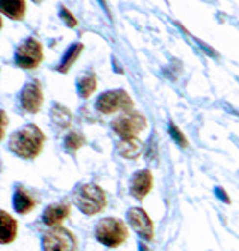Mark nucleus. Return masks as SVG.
<instances>
[{
	"instance_id": "a211bd4d",
	"label": "nucleus",
	"mask_w": 239,
	"mask_h": 251,
	"mask_svg": "<svg viewBox=\"0 0 239 251\" xmlns=\"http://www.w3.org/2000/svg\"><path fill=\"white\" fill-rule=\"evenodd\" d=\"M84 50V46L82 44H75V46H71L67 49V52L64 54V57L62 60H60V64H59V67H57V71L59 72H69V69H71V66H74V62L77 60V57L80 55V52Z\"/></svg>"
},
{
	"instance_id": "dca6fc26",
	"label": "nucleus",
	"mask_w": 239,
	"mask_h": 251,
	"mask_svg": "<svg viewBox=\"0 0 239 251\" xmlns=\"http://www.w3.org/2000/svg\"><path fill=\"white\" fill-rule=\"evenodd\" d=\"M50 117H52V123H54L60 129L69 127L71 123H72L71 111H69L66 106H62V104H54V107H52V112H50Z\"/></svg>"
},
{
	"instance_id": "6e6552de",
	"label": "nucleus",
	"mask_w": 239,
	"mask_h": 251,
	"mask_svg": "<svg viewBox=\"0 0 239 251\" xmlns=\"http://www.w3.org/2000/svg\"><path fill=\"white\" fill-rule=\"evenodd\" d=\"M44 102V94L42 87H40L39 80H30L29 84H25L20 92V106L25 112H39Z\"/></svg>"
},
{
	"instance_id": "1a4fd4ad",
	"label": "nucleus",
	"mask_w": 239,
	"mask_h": 251,
	"mask_svg": "<svg viewBox=\"0 0 239 251\" xmlns=\"http://www.w3.org/2000/svg\"><path fill=\"white\" fill-rule=\"evenodd\" d=\"M127 220H129V225L132 226V229H134L144 241L154 240V225L144 209L131 208L127 213Z\"/></svg>"
},
{
	"instance_id": "4468645a",
	"label": "nucleus",
	"mask_w": 239,
	"mask_h": 251,
	"mask_svg": "<svg viewBox=\"0 0 239 251\" xmlns=\"http://www.w3.org/2000/svg\"><path fill=\"white\" fill-rule=\"evenodd\" d=\"M25 0H2L0 2L2 14L12 20H22L24 15H25Z\"/></svg>"
},
{
	"instance_id": "f3484780",
	"label": "nucleus",
	"mask_w": 239,
	"mask_h": 251,
	"mask_svg": "<svg viewBox=\"0 0 239 251\" xmlns=\"http://www.w3.org/2000/svg\"><path fill=\"white\" fill-rule=\"evenodd\" d=\"M96 89H97V77L92 72L82 75V77H79V80H77V91H79V96L84 97V99L91 97L92 92H96Z\"/></svg>"
},
{
	"instance_id": "7ed1b4c3",
	"label": "nucleus",
	"mask_w": 239,
	"mask_h": 251,
	"mask_svg": "<svg viewBox=\"0 0 239 251\" xmlns=\"http://www.w3.org/2000/svg\"><path fill=\"white\" fill-rule=\"evenodd\" d=\"M96 238L109 248H117L129 238V229L119 218H104L96 226Z\"/></svg>"
},
{
	"instance_id": "412c9836",
	"label": "nucleus",
	"mask_w": 239,
	"mask_h": 251,
	"mask_svg": "<svg viewBox=\"0 0 239 251\" xmlns=\"http://www.w3.org/2000/svg\"><path fill=\"white\" fill-rule=\"evenodd\" d=\"M60 17L66 20L67 27H71V29H74V27L77 25V20H75L74 17H72L71 12H69L67 9H62V10H60Z\"/></svg>"
},
{
	"instance_id": "39448f33",
	"label": "nucleus",
	"mask_w": 239,
	"mask_h": 251,
	"mask_svg": "<svg viewBox=\"0 0 239 251\" xmlns=\"http://www.w3.org/2000/svg\"><path fill=\"white\" fill-rule=\"evenodd\" d=\"M145 126H147L145 117L143 114H139V112H132V111L112 121V129H114V132L122 141L136 139V136L143 129H145Z\"/></svg>"
},
{
	"instance_id": "ddd939ff",
	"label": "nucleus",
	"mask_w": 239,
	"mask_h": 251,
	"mask_svg": "<svg viewBox=\"0 0 239 251\" xmlns=\"http://www.w3.org/2000/svg\"><path fill=\"white\" fill-rule=\"evenodd\" d=\"M35 204H37V203H35V200L25 191V189L22 188V186H19V188L15 189V193H14V208H15V211L20 213V214H27V213H30L32 209L35 208Z\"/></svg>"
},
{
	"instance_id": "9b49d317",
	"label": "nucleus",
	"mask_w": 239,
	"mask_h": 251,
	"mask_svg": "<svg viewBox=\"0 0 239 251\" xmlns=\"http://www.w3.org/2000/svg\"><path fill=\"white\" fill-rule=\"evenodd\" d=\"M71 213V206L67 203H55L50 204L48 208L44 211L42 214V221L46 223L47 226H52V228H59L62 225V221L66 220Z\"/></svg>"
},
{
	"instance_id": "6ab92c4d",
	"label": "nucleus",
	"mask_w": 239,
	"mask_h": 251,
	"mask_svg": "<svg viewBox=\"0 0 239 251\" xmlns=\"http://www.w3.org/2000/svg\"><path fill=\"white\" fill-rule=\"evenodd\" d=\"M84 144H86V137L80 134L79 131L69 132L66 136V139H64V148H66V151L71 152V154H74L77 149H80Z\"/></svg>"
},
{
	"instance_id": "9d476101",
	"label": "nucleus",
	"mask_w": 239,
	"mask_h": 251,
	"mask_svg": "<svg viewBox=\"0 0 239 251\" xmlns=\"http://www.w3.org/2000/svg\"><path fill=\"white\" fill-rule=\"evenodd\" d=\"M152 181H154V177L149 169L137 171L134 176L131 177V188H129V191H131V194L136 200H144V198L151 193Z\"/></svg>"
},
{
	"instance_id": "f257e3e1",
	"label": "nucleus",
	"mask_w": 239,
	"mask_h": 251,
	"mask_svg": "<svg viewBox=\"0 0 239 251\" xmlns=\"http://www.w3.org/2000/svg\"><path fill=\"white\" fill-rule=\"evenodd\" d=\"M44 143H46L44 132L35 124H27L10 136L9 149L24 159H35L42 151Z\"/></svg>"
},
{
	"instance_id": "4be33fe9",
	"label": "nucleus",
	"mask_w": 239,
	"mask_h": 251,
	"mask_svg": "<svg viewBox=\"0 0 239 251\" xmlns=\"http://www.w3.org/2000/svg\"><path fill=\"white\" fill-rule=\"evenodd\" d=\"M216 194H217V196H222V201H224V203H229V198L228 196H226V193L224 191H222V189H219V188H216Z\"/></svg>"
},
{
	"instance_id": "2eb2a0df",
	"label": "nucleus",
	"mask_w": 239,
	"mask_h": 251,
	"mask_svg": "<svg viewBox=\"0 0 239 251\" xmlns=\"http://www.w3.org/2000/svg\"><path fill=\"white\" fill-rule=\"evenodd\" d=\"M117 154L125 159H137L143 152V143L137 139H124L117 144Z\"/></svg>"
},
{
	"instance_id": "20e7f679",
	"label": "nucleus",
	"mask_w": 239,
	"mask_h": 251,
	"mask_svg": "<svg viewBox=\"0 0 239 251\" xmlns=\"http://www.w3.org/2000/svg\"><path fill=\"white\" fill-rule=\"evenodd\" d=\"M132 102L131 96L124 91V89H116V91H107L104 94L99 96L96 102V107L102 114H114L117 111H132Z\"/></svg>"
},
{
	"instance_id": "f03ea898",
	"label": "nucleus",
	"mask_w": 239,
	"mask_h": 251,
	"mask_svg": "<svg viewBox=\"0 0 239 251\" xmlns=\"http://www.w3.org/2000/svg\"><path fill=\"white\" fill-rule=\"evenodd\" d=\"M74 204L87 216L100 213L107 204L105 193L97 184H80L74 193Z\"/></svg>"
},
{
	"instance_id": "423d86ee",
	"label": "nucleus",
	"mask_w": 239,
	"mask_h": 251,
	"mask_svg": "<svg viewBox=\"0 0 239 251\" xmlns=\"http://www.w3.org/2000/svg\"><path fill=\"white\" fill-rule=\"evenodd\" d=\"M42 248L44 251H77V241L69 229L59 226L44 234Z\"/></svg>"
},
{
	"instance_id": "f8f14e48",
	"label": "nucleus",
	"mask_w": 239,
	"mask_h": 251,
	"mask_svg": "<svg viewBox=\"0 0 239 251\" xmlns=\"http://www.w3.org/2000/svg\"><path fill=\"white\" fill-rule=\"evenodd\" d=\"M0 220H2V228H0V241L2 245H9L17 236V221L10 216L7 211H0Z\"/></svg>"
},
{
	"instance_id": "0eeeda50",
	"label": "nucleus",
	"mask_w": 239,
	"mask_h": 251,
	"mask_svg": "<svg viewBox=\"0 0 239 251\" xmlns=\"http://www.w3.org/2000/svg\"><path fill=\"white\" fill-rule=\"evenodd\" d=\"M44 59L42 46L34 37L22 42L15 50V64L22 69H35Z\"/></svg>"
},
{
	"instance_id": "aec40b11",
	"label": "nucleus",
	"mask_w": 239,
	"mask_h": 251,
	"mask_svg": "<svg viewBox=\"0 0 239 251\" xmlns=\"http://www.w3.org/2000/svg\"><path fill=\"white\" fill-rule=\"evenodd\" d=\"M169 131H171V136H172V139L176 141L177 144L181 146V148H188V139L184 137V134L179 131V129L176 127V124L171 123L169 124Z\"/></svg>"
}]
</instances>
